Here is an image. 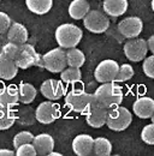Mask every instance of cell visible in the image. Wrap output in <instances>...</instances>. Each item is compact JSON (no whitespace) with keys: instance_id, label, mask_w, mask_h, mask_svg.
<instances>
[{"instance_id":"8","label":"cell","mask_w":154,"mask_h":156,"mask_svg":"<svg viewBox=\"0 0 154 156\" xmlns=\"http://www.w3.org/2000/svg\"><path fill=\"white\" fill-rule=\"evenodd\" d=\"M124 54L130 61L138 62L146 58L148 52V43L145 39H129L124 44Z\"/></svg>"},{"instance_id":"24","label":"cell","mask_w":154,"mask_h":156,"mask_svg":"<svg viewBox=\"0 0 154 156\" xmlns=\"http://www.w3.org/2000/svg\"><path fill=\"white\" fill-rule=\"evenodd\" d=\"M16 119H18L19 124H20V125H24V126L34 125V124L38 121L35 109H34L31 106L20 107L18 111H17Z\"/></svg>"},{"instance_id":"18","label":"cell","mask_w":154,"mask_h":156,"mask_svg":"<svg viewBox=\"0 0 154 156\" xmlns=\"http://www.w3.org/2000/svg\"><path fill=\"white\" fill-rule=\"evenodd\" d=\"M6 37H7V41H10V42L22 44L28 41L29 33L23 24L17 23V22H12L10 29L6 33Z\"/></svg>"},{"instance_id":"12","label":"cell","mask_w":154,"mask_h":156,"mask_svg":"<svg viewBox=\"0 0 154 156\" xmlns=\"http://www.w3.org/2000/svg\"><path fill=\"white\" fill-rule=\"evenodd\" d=\"M108 111L107 108L97 105L96 102H94L92 105V107L89 108V111L87 112L86 115V121L90 127L94 129H99L102 127L106 121H107V117H108Z\"/></svg>"},{"instance_id":"21","label":"cell","mask_w":154,"mask_h":156,"mask_svg":"<svg viewBox=\"0 0 154 156\" xmlns=\"http://www.w3.org/2000/svg\"><path fill=\"white\" fill-rule=\"evenodd\" d=\"M90 5L87 0H72L69 5V16L72 20H83L84 16L89 12Z\"/></svg>"},{"instance_id":"30","label":"cell","mask_w":154,"mask_h":156,"mask_svg":"<svg viewBox=\"0 0 154 156\" xmlns=\"http://www.w3.org/2000/svg\"><path fill=\"white\" fill-rule=\"evenodd\" d=\"M19 48H20V44L7 41V42L4 44V47H2V49H1L0 53H2V54H4L5 57H7V58L15 60L16 57H17V54H18Z\"/></svg>"},{"instance_id":"4","label":"cell","mask_w":154,"mask_h":156,"mask_svg":"<svg viewBox=\"0 0 154 156\" xmlns=\"http://www.w3.org/2000/svg\"><path fill=\"white\" fill-rule=\"evenodd\" d=\"M131 121H133L131 112L128 108L122 107L119 105L108 111L106 125L110 130L116 131V132H120V131H124L125 129H128L130 126Z\"/></svg>"},{"instance_id":"36","label":"cell","mask_w":154,"mask_h":156,"mask_svg":"<svg viewBox=\"0 0 154 156\" xmlns=\"http://www.w3.org/2000/svg\"><path fill=\"white\" fill-rule=\"evenodd\" d=\"M16 155L15 151L12 150H9V149H0V156H12Z\"/></svg>"},{"instance_id":"1","label":"cell","mask_w":154,"mask_h":156,"mask_svg":"<svg viewBox=\"0 0 154 156\" xmlns=\"http://www.w3.org/2000/svg\"><path fill=\"white\" fill-rule=\"evenodd\" d=\"M93 95L96 103L107 109L119 106L124 98L123 89L118 84H116V82L102 83Z\"/></svg>"},{"instance_id":"40","label":"cell","mask_w":154,"mask_h":156,"mask_svg":"<svg viewBox=\"0 0 154 156\" xmlns=\"http://www.w3.org/2000/svg\"><path fill=\"white\" fill-rule=\"evenodd\" d=\"M151 7H152V10H153V12H154V0L151 1Z\"/></svg>"},{"instance_id":"35","label":"cell","mask_w":154,"mask_h":156,"mask_svg":"<svg viewBox=\"0 0 154 156\" xmlns=\"http://www.w3.org/2000/svg\"><path fill=\"white\" fill-rule=\"evenodd\" d=\"M11 24H12V20L10 18V16L7 13L0 11V34L5 35L7 33V30L10 29Z\"/></svg>"},{"instance_id":"16","label":"cell","mask_w":154,"mask_h":156,"mask_svg":"<svg viewBox=\"0 0 154 156\" xmlns=\"http://www.w3.org/2000/svg\"><path fill=\"white\" fill-rule=\"evenodd\" d=\"M19 103L18 88L15 85H7L0 89V107L12 109Z\"/></svg>"},{"instance_id":"42","label":"cell","mask_w":154,"mask_h":156,"mask_svg":"<svg viewBox=\"0 0 154 156\" xmlns=\"http://www.w3.org/2000/svg\"><path fill=\"white\" fill-rule=\"evenodd\" d=\"M0 83H1V82H0Z\"/></svg>"},{"instance_id":"41","label":"cell","mask_w":154,"mask_h":156,"mask_svg":"<svg viewBox=\"0 0 154 156\" xmlns=\"http://www.w3.org/2000/svg\"><path fill=\"white\" fill-rule=\"evenodd\" d=\"M151 119H152V122H154V114L152 115V117H151Z\"/></svg>"},{"instance_id":"17","label":"cell","mask_w":154,"mask_h":156,"mask_svg":"<svg viewBox=\"0 0 154 156\" xmlns=\"http://www.w3.org/2000/svg\"><path fill=\"white\" fill-rule=\"evenodd\" d=\"M33 144L38 155L40 156L50 155L54 149V139L48 133H40L35 136L33 139Z\"/></svg>"},{"instance_id":"11","label":"cell","mask_w":154,"mask_h":156,"mask_svg":"<svg viewBox=\"0 0 154 156\" xmlns=\"http://www.w3.org/2000/svg\"><path fill=\"white\" fill-rule=\"evenodd\" d=\"M143 29V23L138 17H127L118 23V30L119 33L127 37V39H134L137 37Z\"/></svg>"},{"instance_id":"32","label":"cell","mask_w":154,"mask_h":156,"mask_svg":"<svg viewBox=\"0 0 154 156\" xmlns=\"http://www.w3.org/2000/svg\"><path fill=\"white\" fill-rule=\"evenodd\" d=\"M141 139L148 144V145H154V122L146 125L142 131H141Z\"/></svg>"},{"instance_id":"10","label":"cell","mask_w":154,"mask_h":156,"mask_svg":"<svg viewBox=\"0 0 154 156\" xmlns=\"http://www.w3.org/2000/svg\"><path fill=\"white\" fill-rule=\"evenodd\" d=\"M36 119L41 124H52L57 120L60 115V108L56 102L47 100L45 102H41L35 109Z\"/></svg>"},{"instance_id":"25","label":"cell","mask_w":154,"mask_h":156,"mask_svg":"<svg viewBox=\"0 0 154 156\" xmlns=\"http://www.w3.org/2000/svg\"><path fill=\"white\" fill-rule=\"evenodd\" d=\"M66 61H68V66L81 69L86 62V55L77 47L69 48L66 51Z\"/></svg>"},{"instance_id":"28","label":"cell","mask_w":154,"mask_h":156,"mask_svg":"<svg viewBox=\"0 0 154 156\" xmlns=\"http://www.w3.org/2000/svg\"><path fill=\"white\" fill-rule=\"evenodd\" d=\"M16 121V114L12 109L0 107V131L9 130Z\"/></svg>"},{"instance_id":"37","label":"cell","mask_w":154,"mask_h":156,"mask_svg":"<svg viewBox=\"0 0 154 156\" xmlns=\"http://www.w3.org/2000/svg\"><path fill=\"white\" fill-rule=\"evenodd\" d=\"M147 43H148V49L152 52V54H154V35H152V36L148 39Z\"/></svg>"},{"instance_id":"38","label":"cell","mask_w":154,"mask_h":156,"mask_svg":"<svg viewBox=\"0 0 154 156\" xmlns=\"http://www.w3.org/2000/svg\"><path fill=\"white\" fill-rule=\"evenodd\" d=\"M6 42H7V37L4 36V34H0V52H1V49Z\"/></svg>"},{"instance_id":"15","label":"cell","mask_w":154,"mask_h":156,"mask_svg":"<svg viewBox=\"0 0 154 156\" xmlns=\"http://www.w3.org/2000/svg\"><path fill=\"white\" fill-rule=\"evenodd\" d=\"M133 112L141 119H149L154 114V100L148 96L138 98L133 105Z\"/></svg>"},{"instance_id":"22","label":"cell","mask_w":154,"mask_h":156,"mask_svg":"<svg viewBox=\"0 0 154 156\" xmlns=\"http://www.w3.org/2000/svg\"><path fill=\"white\" fill-rule=\"evenodd\" d=\"M25 5L30 12L42 16L50 12L53 6V0H25Z\"/></svg>"},{"instance_id":"7","label":"cell","mask_w":154,"mask_h":156,"mask_svg":"<svg viewBox=\"0 0 154 156\" xmlns=\"http://www.w3.org/2000/svg\"><path fill=\"white\" fill-rule=\"evenodd\" d=\"M83 25L90 33L102 34L110 27V18L107 17L106 13H104V12H101L99 10H93V11H89L84 16Z\"/></svg>"},{"instance_id":"33","label":"cell","mask_w":154,"mask_h":156,"mask_svg":"<svg viewBox=\"0 0 154 156\" xmlns=\"http://www.w3.org/2000/svg\"><path fill=\"white\" fill-rule=\"evenodd\" d=\"M16 155L17 156H36L38 153L35 150V147L33 143H25L19 145L16 149Z\"/></svg>"},{"instance_id":"20","label":"cell","mask_w":154,"mask_h":156,"mask_svg":"<svg viewBox=\"0 0 154 156\" xmlns=\"http://www.w3.org/2000/svg\"><path fill=\"white\" fill-rule=\"evenodd\" d=\"M104 11L107 16L119 17L123 16L128 10V0H104Z\"/></svg>"},{"instance_id":"19","label":"cell","mask_w":154,"mask_h":156,"mask_svg":"<svg viewBox=\"0 0 154 156\" xmlns=\"http://www.w3.org/2000/svg\"><path fill=\"white\" fill-rule=\"evenodd\" d=\"M18 66L15 62V60L5 57L2 53H0V79L2 80H11L17 76Z\"/></svg>"},{"instance_id":"9","label":"cell","mask_w":154,"mask_h":156,"mask_svg":"<svg viewBox=\"0 0 154 156\" xmlns=\"http://www.w3.org/2000/svg\"><path fill=\"white\" fill-rule=\"evenodd\" d=\"M119 65L116 60L106 59L99 62L94 71V77L99 83H107V82H116L118 75Z\"/></svg>"},{"instance_id":"27","label":"cell","mask_w":154,"mask_h":156,"mask_svg":"<svg viewBox=\"0 0 154 156\" xmlns=\"http://www.w3.org/2000/svg\"><path fill=\"white\" fill-rule=\"evenodd\" d=\"M60 79H61V82H64L66 84H75L82 79V72L78 67L69 66L68 69L65 67L60 72Z\"/></svg>"},{"instance_id":"6","label":"cell","mask_w":154,"mask_h":156,"mask_svg":"<svg viewBox=\"0 0 154 156\" xmlns=\"http://www.w3.org/2000/svg\"><path fill=\"white\" fill-rule=\"evenodd\" d=\"M15 62L17 64L19 69H29L31 66H42V55L38 54V52L34 49L31 44L22 43L17 57L15 59Z\"/></svg>"},{"instance_id":"5","label":"cell","mask_w":154,"mask_h":156,"mask_svg":"<svg viewBox=\"0 0 154 156\" xmlns=\"http://www.w3.org/2000/svg\"><path fill=\"white\" fill-rule=\"evenodd\" d=\"M42 66L48 72L60 73L66 66V52L63 47H57L48 51L46 54L42 55Z\"/></svg>"},{"instance_id":"34","label":"cell","mask_w":154,"mask_h":156,"mask_svg":"<svg viewBox=\"0 0 154 156\" xmlns=\"http://www.w3.org/2000/svg\"><path fill=\"white\" fill-rule=\"evenodd\" d=\"M142 69H143V72L147 77L154 78V54L145 59Z\"/></svg>"},{"instance_id":"23","label":"cell","mask_w":154,"mask_h":156,"mask_svg":"<svg viewBox=\"0 0 154 156\" xmlns=\"http://www.w3.org/2000/svg\"><path fill=\"white\" fill-rule=\"evenodd\" d=\"M19 91V102L23 105H30L38 95V90L35 89L34 85L22 82L18 87Z\"/></svg>"},{"instance_id":"31","label":"cell","mask_w":154,"mask_h":156,"mask_svg":"<svg viewBox=\"0 0 154 156\" xmlns=\"http://www.w3.org/2000/svg\"><path fill=\"white\" fill-rule=\"evenodd\" d=\"M33 139H34V136L31 132L29 131H22L17 133L16 136L13 137V147L15 149H17L19 145L22 144H25V143H33Z\"/></svg>"},{"instance_id":"26","label":"cell","mask_w":154,"mask_h":156,"mask_svg":"<svg viewBox=\"0 0 154 156\" xmlns=\"http://www.w3.org/2000/svg\"><path fill=\"white\" fill-rule=\"evenodd\" d=\"M112 154V144L105 137H97L94 139L93 145V155L95 156H108Z\"/></svg>"},{"instance_id":"13","label":"cell","mask_w":154,"mask_h":156,"mask_svg":"<svg viewBox=\"0 0 154 156\" xmlns=\"http://www.w3.org/2000/svg\"><path fill=\"white\" fill-rule=\"evenodd\" d=\"M40 91L42 94L43 98L51 101H58L59 98H63V95L65 94V88L61 83V80L58 79H46L40 88Z\"/></svg>"},{"instance_id":"14","label":"cell","mask_w":154,"mask_h":156,"mask_svg":"<svg viewBox=\"0 0 154 156\" xmlns=\"http://www.w3.org/2000/svg\"><path fill=\"white\" fill-rule=\"evenodd\" d=\"M93 145L94 138L86 133L78 135L72 140V150L78 156L93 155Z\"/></svg>"},{"instance_id":"3","label":"cell","mask_w":154,"mask_h":156,"mask_svg":"<svg viewBox=\"0 0 154 156\" xmlns=\"http://www.w3.org/2000/svg\"><path fill=\"white\" fill-rule=\"evenodd\" d=\"M94 95L89 94L82 89L71 90L65 95V105L72 112L79 114H87L92 105L94 103Z\"/></svg>"},{"instance_id":"29","label":"cell","mask_w":154,"mask_h":156,"mask_svg":"<svg viewBox=\"0 0 154 156\" xmlns=\"http://www.w3.org/2000/svg\"><path fill=\"white\" fill-rule=\"evenodd\" d=\"M134 69L131 65L129 64H123L119 66L118 70V75L116 78V83H123V82H128L129 79H131L134 76Z\"/></svg>"},{"instance_id":"39","label":"cell","mask_w":154,"mask_h":156,"mask_svg":"<svg viewBox=\"0 0 154 156\" xmlns=\"http://www.w3.org/2000/svg\"><path fill=\"white\" fill-rule=\"evenodd\" d=\"M50 156H61V154H60V153H54V151H52V153L50 154Z\"/></svg>"},{"instance_id":"2","label":"cell","mask_w":154,"mask_h":156,"mask_svg":"<svg viewBox=\"0 0 154 156\" xmlns=\"http://www.w3.org/2000/svg\"><path fill=\"white\" fill-rule=\"evenodd\" d=\"M54 35L59 47H63L64 49H69V48L77 47V44L82 40L83 33L75 24L64 23L56 29Z\"/></svg>"}]
</instances>
